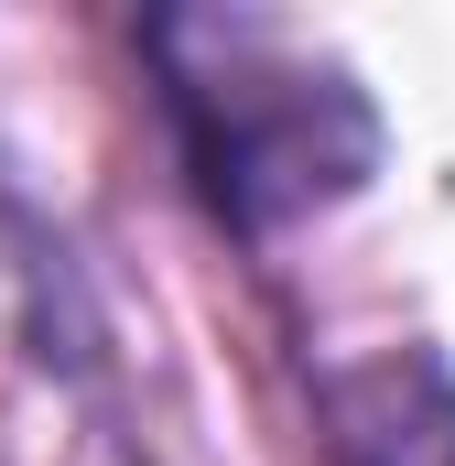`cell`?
Wrapping results in <instances>:
<instances>
[{
    "mask_svg": "<svg viewBox=\"0 0 455 466\" xmlns=\"http://www.w3.org/2000/svg\"><path fill=\"white\" fill-rule=\"evenodd\" d=\"M141 44L163 66V109H174V141H185V174L207 185V207L228 228L271 238V228H293V218H315V207L369 185L379 109L293 22L163 11Z\"/></svg>",
    "mask_w": 455,
    "mask_h": 466,
    "instance_id": "6da1fadb",
    "label": "cell"
}]
</instances>
